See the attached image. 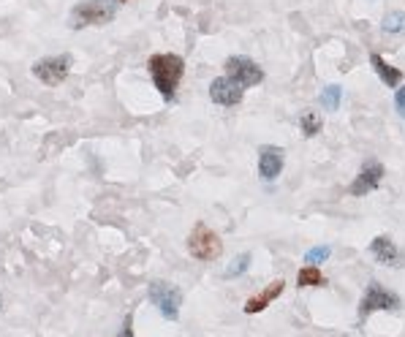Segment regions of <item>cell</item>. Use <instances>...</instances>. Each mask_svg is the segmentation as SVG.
<instances>
[{"instance_id": "cell-1", "label": "cell", "mask_w": 405, "mask_h": 337, "mask_svg": "<svg viewBox=\"0 0 405 337\" xmlns=\"http://www.w3.org/2000/svg\"><path fill=\"white\" fill-rule=\"evenodd\" d=\"M147 71L152 77V84L158 87V93L166 101H172L175 93H177L182 74H185V60L175 52H161V55H152L147 60Z\"/></svg>"}, {"instance_id": "cell-2", "label": "cell", "mask_w": 405, "mask_h": 337, "mask_svg": "<svg viewBox=\"0 0 405 337\" xmlns=\"http://www.w3.org/2000/svg\"><path fill=\"white\" fill-rule=\"evenodd\" d=\"M117 11V3L115 0H82L71 8L68 14V28L71 30H82V28H90V25H103L115 17Z\"/></svg>"}, {"instance_id": "cell-3", "label": "cell", "mask_w": 405, "mask_h": 337, "mask_svg": "<svg viewBox=\"0 0 405 337\" xmlns=\"http://www.w3.org/2000/svg\"><path fill=\"white\" fill-rule=\"evenodd\" d=\"M188 253L196 261H215L224 253V242L207 223H196L193 231L188 234Z\"/></svg>"}, {"instance_id": "cell-4", "label": "cell", "mask_w": 405, "mask_h": 337, "mask_svg": "<svg viewBox=\"0 0 405 337\" xmlns=\"http://www.w3.org/2000/svg\"><path fill=\"white\" fill-rule=\"evenodd\" d=\"M147 296L150 302L161 310V316L166 321H177L180 318V307H182V291L175 286V283H166V280H155L150 283L147 289Z\"/></svg>"}, {"instance_id": "cell-5", "label": "cell", "mask_w": 405, "mask_h": 337, "mask_svg": "<svg viewBox=\"0 0 405 337\" xmlns=\"http://www.w3.org/2000/svg\"><path fill=\"white\" fill-rule=\"evenodd\" d=\"M71 55L66 52V55H55V57H41V60H36L33 63V77L39 79V82H44L46 87H57L60 82H66V77H68V71H71Z\"/></svg>"}, {"instance_id": "cell-6", "label": "cell", "mask_w": 405, "mask_h": 337, "mask_svg": "<svg viewBox=\"0 0 405 337\" xmlns=\"http://www.w3.org/2000/svg\"><path fill=\"white\" fill-rule=\"evenodd\" d=\"M226 77L248 90V87H256V84L264 82V68L245 55H234V57L226 60Z\"/></svg>"}, {"instance_id": "cell-7", "label": "cell", "mask_w": 405, "mask_h": 337, "mask_svg": "<svg viewBox=\"0 0 405 337\" xmlns=\"http://www.w3.org/2000/svg\"><path fill=\"white\" fill-rule=\"evenodd\" d=\"M397 307H400V296L386 291V289L378 286V283H370L359 302V318L364 321V318H367L370 313H375V310H397Z\"/></svg>"}, {"instance_id": "cell-8", "label": "cell", "mask_w": 405, "mask_h": 337, "mask_svg": "<svg viewBox=\"0 0 405 337\" xmlns=\"http://www.w3.org/2000/svg\"><path fill=\"white\" fill-rule=\"evenodd\" d=\"M381 180H384V164H381V161H367V164L362 166L359 174H357V180L351 182L348 193H351V196H367V193L378 191Z\"/></svg>"}, {"instance_id": "cell-9", "label": "cell", "mask_w": 405, "mask_h": 337, "mask_svg": "<svg viewBox=\"0 0 405 337\" xmlns=\"http://www.w3.org/2000/svg\"><path fill=\"white\" fill-rule=\"evenodd\" d=\"M283 161H286V155H283L280 147H275V144H261V147H259V177H261L264 182L277 180L280 171H283Z\"/></svg>"}, {"instance_id": "cell-10", "label": "cell", "mask_w": 405, "mask_h": 337, "mask_svg": "<svg viewBox=\"0 0 405 337\" xmlns=\"http://www.w3.org/2000/svg\"><path fill=\"white\" fill-rule=\"evenodd\" d=\"M242 95H245V87L237 84L234 79H228V77H218L210 84V98L218 106H237L242 101Z\"/></svg>"}, {"instance_id": "cell-11", "label": "cell", "mask_w": 405, "mask_h": 337, "mask_svg": "<svg viewBox=\"0 0 405 337\" xmlns=\"http://www.w3.org/2000/svg\"><path fill=\"white\" fill-rule=\"evenodd\" d=\"M370 253L375 256L378 264H386V267H400L403 264V253L397 251V245L386 234H381V237H375L370 242Z\"/></svg>"}, {"instance_id": "cell-12", "label": "cell", "mask_w": 405, "mask_h": 337, "mask_svg": "<svg viewBox=\"0 0 405 337\" xmlns=\"http://www.w3.org/2000/svg\"><path fill=\"white\" fill-rule=\"evenodd\" d=\"M283 289H286V283H283V280H275V283H270L264 291H259V294L250 296V299L245 302V313H248V316H253V313L267 310V307L272 305V299H277V296L283 294Z\"/></svg>"}, {"instance_id": "cell-13", "label": "cell", "mask_w": 405, "mask_h": 337, "mask_svg": "<svg viewBox=\"0 0 405 337\" xmlns=\"http://www.w3.org/2000/svg\"><path fill=\"white\" fill-rule=\"evenodd\" d=\"M370 66L375 68V74L381 77V82L386 84V87H397V84L403 82V71L400 68H395V66H389L378 52H373L370 55Z\"/></svg>"}, {"instance_id": "cell-14", "label": "cell", "mask_w": 405, "mask_h": 337, "mask_svg": "<svg viewBox=\"0 0 405 337\" xmlns=\"http://www.w3.org/2000/svg\"><path fill=\"white\" fill-rule=\"evenodd\" d=\"M318 101H321V106H324L326 112H335V109L340 106V101H343V87H340V84H326V87H321Z\"/></svg>"}, {"instance_id": "cell-15", "label": "cell", "mask_w": 405, "mask_h": 337, "mask_svg": "<svg viewBox=\"0 0 405 337\" xmlns=\"http://www.w3.org/2000/svg\"><path fill=\"white\" fill-rule=\"evenodd\" d=\"M297 286H302V289H318V286H326V278L321 275V269L318 267H305V269H299V275H297Z\"/></svg>"}, {"instance_id": "cell-16", "label": "cell", "mask_w": 405, "mask_h": 337, "mask_svg": "<svg viewBox=\"0 0 405 337\" xmlns=\"http://www.w3.org/2000/svg\"><path fill=\"white\" fill-rule=\"evenodd\" d=\"M381 30H384V33H403L405 11H389V14L381 19Z\"/></svg>"}, {"instance_id": "cell-17", "label": "cell", "mask_w": 405, "mask_h": 337, "mask_svg": "<svg viewBox=\"0 0 405 337\" xmlns=\"http://www.w3.org/2000/svg\"><path fill=\"white\" fill-rule=\"evenodd\" d=\"M250 253H239L231 264H228V269H226V278H239V275H245L248 272V267H250Z\"/></svg>"}, {"instance_id": "cell-18", "label": "cell", "mask_w": 405, "mask_h": 337, "mask_svg": "<svg viewBox=\"0 0 405 337\" xmlns=\"http://www.w3.org/2000/svg\"><path fill=\"white\" fill-rule=\"evenodd\" d=\"M299 128H302V133H305L308 139H313V136H318V131H321V120L315 117L313 112H302V117H299Z\"/></svg>"}, {"instance_id": "cell-19", "label": "cell", "mask_w": 405, "mask_h": 337, "mask_svg": "<svg viewBox=\"0 0 405 337\" xmlns=\"http://www.w3.org/2000/svg\"><path fill=\"white\" fill-rule=\"evenodd\" d=\"M329 253H332L329 245H318V248H310V251L305 253V261H308L310 267H318V264H324V261L329 258Z\"/></svg>"}, {"instance_id": "cell-20", "label": "cell", "mask_w": 405, "mask_h": 337, "mask_svg": "<svg viewBox=\"0 0 405 337\" xmlns=\"http://www.w3.org/2000/svg\"><path fill=\"white\" fill-rule=\"evenodd\" d=\"M395 109H397V115L405 120V87H400L397 95H395Z\"/></svg>"}, {"instance_id": "cell-21", "label": "cell", "mask_w": 405, "mask_h": 337, "mask_svg": "<svg viewBox=\"0 0 405 337\" xmlns=\"http://www.w3.org/2000/svg\"><path fill=\"white\" fill-rule=\"evenodd\" d=\"M120 337H134V324H131V316L126 318V324H123V332H120Z\"/></svg>"}, {"instance_id": "cell-22", "label": "cell", "mask_w": 405, "mask_h": 337, "mask_svg": "<svg viewBox=\"0 0 405 337\" xmlns=\"http://www.w3.org/2000/svg\"><path fill=\"white\" fill-rule=\"evenodd\" d=\"M115 3H128V0H115Z\"/></svg>"}]
</instances>
